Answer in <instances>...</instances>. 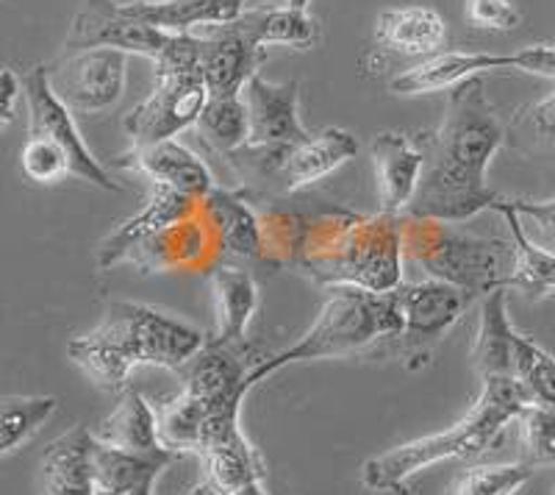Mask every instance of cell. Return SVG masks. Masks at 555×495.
Listing matches in <instances>:
<instances>
[{
    "instance_id": "2e32d148",
    "label": "cell",
    "mask_w": 555,
    "mask_h": 495,
    "mask_svg": "<svg viewBox=\"0 0 555 495\" xmlns=\"http://www.w3.org/2000/svg\"><path fill=\"white\" fill-rule=\"evenodd\" d=\"M201 206L220 259H264V226L245 190L217 187L203 198Z\"/></svg>"
},
{
    "instance_id": "3957f363",
    "label": "cell",
    "mask_w": 555,
    "mask_h": 495,
    "mask_svg": "<svg viewBox=\"0 0 555 495\" xmlns=\"http://www.w3.org/2000/svg\"><path fill=\"white\" fill-rule=\"evenodd\" d=\"M206 340L197 326L172 318L156 306L112 301L95 329L69 340L67 356L98 388L120 393L133 368L153 365L183 370Z\"/></svg>"
},
{
    "instance_id": "7402d4cb",
    "label": "cell",
    "mask_w": 555,
    "mask_h": 495,
    "mask_svg": "<svg viewBox=\"0 0 555 495\" xmlns=\"http://www.w3.org/2000/svg\"><path fill=\"white\" fill-rule=\"evenodd\" d=\"M514 340L517 329L508 320V290L489 292L480 299L478 331L473 340V365L480 381L514 376Z\"/></svg>"
},
{
    "instance_id": "7a4b0ae2",
    "label": "cell",
    "mask_w": 555,
    "mask_h": 495,
    "mask_svg": "<svg viewBox=\"0 0 555 495\" xmlns=\"http://www.w3.org/2000/svg\"><path fill=\"white\" fill-rule=\"evenodd\" d=\"M508 123L489 101L483 78H469L450 92L439 128L420 137L425 170L409 217L464 223L492 210L498 192L486 185L494 153L505 145Z\"/></svg>"
},
{
    "instance_id": "ac0fdd59",
    "label": "cell",
    "mask_w": 555,
    "mask_h": 495,
    "mask_svg": "<svg viewBox=\"0 0 555 495\" xmlns=\"http://www.w3.org/2000/svg\"><path fill=\"white\" fill-rule=\"evenodd\" d=\"M128 262L137 265L142 274H162V270H176V267H183V270L217 267L220 251H217L215 234H211L206 217H203V206L190 220L176 223L162 234L142 242L128 256Z\"/></svg>"
},
{
    "instance_id": "ffe728a7",
    "label": "cell",
    "mask_w": 555,
    "mask_h": 495,
    "mask_svg": "<svg viewBox=\"0 0 555 495\" xmlns=\"http://www.w3.org/2000/svg\"><path fill=\"white\" fill-rule=\"evenodd\" d=\"M117 165L147 176L153 181V187L176 190L181 195L197 198V201H203L208 192L217 190L215 173L208 170V165L195 151H190V148L178 140L131 148L126 156H120Z\"/></svg>"
},
{
    "instance_id": "4316f807",
    "label": "cell",
    "mask_w": 555,
    "mask_h": 495,
    "mask_svg": "<svg viewBox=\"0 0 555 495\" xmlns=\"http://www.w3.org/2000/svg\"><path fill=\"white\" fill-rule=\"evenodd\" d=\"M375 39L403 56H425L439 51L448 39L444 17L430 7L386 9L375 23Z\"/></svg>"
},
{
    "instance_id": "8d00e7d4",
    "label": "cell",
    "mask_w": 555,
    "mask_h": 495,
    "mask_svg": "<svg viewBox=\"0 0 555 495\" xmlns=\"http://www.w3.org/2000/svg\"><path fill=\"white\" fill-rule=\"evenodd\" d=\"M522 429L525 462L555 465V409L542 404H528L517 418Z\"/></svg>"
},
{
    "instance_id": "9c48e42d",
    "label": "cell",
    "mask_w": 555,
    "mask_h": 495,
    "mask_svg": "<svg viewBox=\"0 0 555 495\" xmlns=\"http://www.w3.org/2000/svg\"><path fill=\"white\" fill-rule=\"evenodd\" d=\"M395 299H398L403 329L389 343L409 368H423L425 359H430L436 345L459 323L469 304L467 292L439 279L414 281V284L403 281L395 290Z\"/></svg>"
},
{
    "instance_id": "ee69618b",
    "label": "cell",
    "mask_w": 555,
    "mask_h": 495,
    "mask_svg": "<svg viewBox=\"0 0 555 495\" xmlns=\"http://www.w3.org/2000/svg\"><path fill=\"white\" fill-rule=\"evenodd\" d=\"M286 3L295 9H309V0H286Z\"/></svg>"
},
{
    "instance_id": "7c38bea8",
    "label": "cell",
    "mask_w": 555,
    "mask_h": 495,
    "mask_svg": "<svg viewBox=\"0 0 555 495\" xmlns=\"http://www.w3.org/2000/svg\"><path fill=\"white\" fill-rule=\"evenodd\" d=\"M23 84H26L28 103V137H42V140L62 148L67 153L69 165H73V176L76 178H81V181H87V185L98 187L103 192H120L122 187L117 181H112L106 167L83 145L76 120L69 115V109L53 92L51 78H48V64H37L34 71H28L23 76Z\"/></svg>"
},
{
    "instance_id": "8fae6325",
    "label": "cell",
    "mask_w": 555,
    "mask_h": 495,
    "mask_svg": "<svg viewBox=\"0 0 555 495\" xmlns=\"http://www.w3.org/2000/svg\"><path fill=\"white\" fill-rule=\"evenodd\" d=\"M176 37L178 34L162 31L147 26L145 20L133 17L126 3L120 7L114 0H87L81 12L73 17V26L64 39V53L112 48V51L137 53L156 64L170 51Z\"/></svg>"
},
{
    "instance_id": "83f0119b",
    "label": "cell",
    "mask_w": 555,
    "mask_h": 495,
    "mask_svg": "<svg viewBox=\"0 0 555 495\" xmlns=\"http://www.w3.org/2000/svg\"><path fill=\"white\" fill-rule=\"evenodd\" d=\"M92 434H95V440H101V443L112 445V448H122V452H170V448H165L162 437H158L156 407L147 404L137 390H126L120 404L114 407V412L108 415V418H103Z\"/></svg>"
},
{
    "instance_id": "f546056e",
    "label": "cell",
    "mask_w": 555,
    "mask_h": 495,
    "mask_svg": "<svg viewBox=\"0 0 555 495\" xmlns=\"http://www.w3.org/2000/svg\"><path fill=\"white\" fill-rule=\"evenodd\" d=\"M201 459L206 462V479L220 490V495L240 493L247 484L261 482L267 473L264 459L247 434L208 448Z\"/></svg>"
},
{
    "instance_id": "603a6c76",
    "label": "cell",
    "mask_w": 555,
    "mask_h": 495,
    "mask_svg": "<svg viewBox=\"0 0 555 495\" xmlns=\"http://www.w3.org/2000/svg\"><path fill=\"white\" fill-rule=\"evenodd\" d=\"M181 454L158 452V454H133L122 448L101 443L92 434L89 443V459H92V477L98 490L122 493V490H153L158 473L172 465Z\"/></svg>"
},
{
    "instance_id": "cb8c5ba5",
    "label": "cell",
    "mask_w": 555,
    "mask_h": 495,
    "mask_svg": "<svg viewBox=\"0 0 555 495\" xmlns=\"http://www.w3.org/2000/svg\"><path fill=\"white\" fill-rule=\"evenodd\" d=\"M133 17L170 34H190L197 26H228L245 12V0H139L126 3Z\"/></svg>"
},
{
    "instance_id": "74e56055",
    "label": "cell",
    "mask_w": 555,
    "mask_h": 495,
    "mask_svg": "<svg viewBox=\"0 0 555 495\" xmlns=\"http://www.w3.org/2000/svg\"><path fill=\"white\" fill-rule=\"evenodd\" d=\"M505 204L517 212L525 234L537 245L555 251V198L550 201H530V198H505Z\"/></svg>"
},
{
    "instance_id": "30bf717a",
    "label": "cell",
    "mask_w": 555,
    "mask_h": 495,
    "mask_svg": "<svg viewBox=\"0 0 555 495\" xmlns=\"http://www.w3.org/2000/svg\"><path fill=\"white\" fill-rule=\"evenodd\" d=\"M500 71H519L555 81V45H530L517 53H436L391 78L389 89L395 96H428V92L455 89L483 73Z\"/></svg>"
},
{
    "instance_id": "5bb4252c",
    "label": "cell",
    "mask_w": 555,
    "mask_h": 495,
    "mask_svg": "<svg viewBox=\"0 0 555 495\" xmlns=\"http://www.w3.org/2000/svg\"><path fill=\"white\" fill-rule=\"evenodd\" d=\"M242 101L247 109V145H292L309 140L300 120V84L267 81L259 73L247 81Z\"/></svg>"
},
{
    "instance_id": "ba28073f",
    "label": "cell",
    "mask_w": 555,
    "mask_h": 495,
    "mask_svg": "<svg viewBox=\"0 0 555 495\" xmlns=\"http://www.w3.org/2000/svg\"><path fill=\"white\" fill-rule=\"evenodd\" d=\"M208 84L201 67V37L178 34L170 51L156 62L151 96L126 115L131 148L176 140L183 128L197 126L208 103Z\"/></svg>"
},
{
    "instance_id": "ab89813d",
    "label": "cell",
    "mask_w": 555,
    "mask_h": 495,
    "mask_svg": "<svg viewBox=\"0 0 555 495\" xmlns=\"http://www.w3.org/2000/svg\"><path fill=\"white\" fill-rule=\"evenodd\" d=\"M0 92H3V106H0V128H9V123L17 115V101L26 96V84L12 67H3L0 73Z\"/></svg>"
},
{
    "instance_id": "4fadbf2b",
    "label": "cell",
    "mask_w": 555,
    "mask_h": 495,
    "mask_svg": "<svg viewBox=\"0 0 555 495\" xmlns=\"http://www.w3.org/2000/svg\"><path fill=\"white\" fill-rule=\"evenodd\" d=\"M128 53L112 48L64 53L59 62L48 64L53 92L69 112L95 115L106 112L126 92Z\"/></svg>"
},
{
    "instance_id": "44dd1931",
    "label": "cell",
    "mask_w": 555,
    "mask_h": 495,
    "mask_svg": "<svg viewBox=\"0 0 555 495\" xmlns=\"http://www.w3.org/2000/svg\"><path fill=\"white\" fill-rule=\"evenodd\" d=\"M89 443L92 432L76 426L44 448L39 459V495H98Z\"/></svg>"
},
{
    "instance_id": "f1b7e54d",
    "label": "cell",
    "mask_w": 555,
    "mask_h": 495,
    "mask_svg": "<svg viewBox=\"0 0 555 495\" xmlns=\"http://www.w3.org/2000/svg\"><path fill=\"white\" fill-rule=\"evenodd\" d=\"M236 26L247 34V39L270 48V45H286V48H311L320 39V26L311 17L309 9L284 7H256L245 9Z\"/></svg>"
},
{
    "instance_id": "1f68e13d",
    "label": "cell",
    "mask_w": 555,
    "mask_h": 495,
    "mask_svg": "<svg viewBox=\"0 0 555 495\" xmlns=\"http://www.w3.org/2000/svg\"><path fill=\"white\" fill-rule=\"evenodd\" d=\"M505 145L519 156L555 165V92L517 109V115L508 120Z\"/></svg>"
},
{
    "instance_id": "d590c367",
    "label": "cell",
    "mask_w": 555,
    "mask_h": 495,
    "mask_svg": "<svg viewBox=\"0 0 555 495\" xmlns=\"http://www.w3.org/2000/svg\"><path fill=\"white\" fill-rule=\"evenodd\" d=\"M533 479L530 462L475 465L461 470L450 495H517Z\"/></svg>"
},
{
    "instance_id": "836d02e7",
    "label": "cell",
    "mask_w": 555,
    "mask_h": 495,
    "mask_svg": "<svg viewBox=\"0 0 555 495\" xmlns=\"http://www.w3.org/2000/svg\"><path fill=\"white\" fill-rule=\"evenodd\" d=\"M197 131H201L203 142L215 153H220V156H228V153L247 145L250 123H247V109L242 96L208 98L201 120H197Z\"/></svg>"
},
{
    "instance_id": "4dcf8cb0",
    "label": "cell",
    "mask_w": 555,
    "mask_h": 495,
    "mask_svg": "<svg viewBox=\"0 0 555 495\" xmlns=\"http://www.w3.org/2000/svg\"><path fill=\"white\" fill-rule=\"evenodd\" d=\"M158 418V437L165 448L176 454H197L203 452V440H206L208 407L197 395L181 390L178 395L167 398L165 404H156Z\"/></svg>"
},
{
    "instance_id": "f35d334b",
    "label": "cell",
    "mask_w": 555,
    "mask_h": 495,
    "mask_svg": "<svg viewBox=\"0 0 555 495\" xmlns=\"http://www.w3.org/2000/svg\"><path fill=\"white\" fill-rule=\"evenodd\" d=\"M464 14L483 31H514L522 20L512 0H464Z\"/></svg>"
},
{
    "instance_id": "7bdbcfd3",
    "label": "cell",
    "mask_w": 555,
    "mask_h": 495,
    "mask_svg": "<svg viewBox=\"0 0 555 495\" xmlns=\"http://www.w3.org/2000/svg\"><path fill=\"white\" fill-rule=\"evenodd\" d=\"M98 495H153V490H122V493H108V490H98Z\"/></svg>"
},
{
    "instance_id": "e0dca14e",
    "label": "cell",
    "mask_w": 555,
    "mask_h": 495,
    "mask_svg": "<svg viewBox=\"0 0 555 495\" xmlns=\"http://www.w3.org/2000/svg\"><path fill=\"white\" fill-rule=\"evenodd\" d=\"M370 156H373L375 181H378L380 212H389V215L409 212L425 170L423 142L409 134L380 131L370 142Z\"/></svg>"
},
{
    "instance_id": "6da1fadb",
    "label": "cell",
    "mask_w": 555,
    "mask_h": 495,
    "mask_svg": "<svg viewBox=\"0 0 555 495\" xmlns=\"http://www.w3.org/2000/svg\"><path fill=\"white\" fill-rule=\"evenodd\" d=\"M264 262L292 265L322 287L391 292L403 284V215H356L341 206L261 215Z\"/></svg>"
},
{
    "instance_id": "5b68a950",
    "label": "cell",
    "mask_w": 555,
    "mask_h": 495,
    "mask_svg": "<svg viewBox=\"0 0 555 495\" xmlns=\"http://www.w3.org/2000/svg\"><path fill=\"white\" fill-rule=\"evenodd\" d=\"M400 329H403V318H400L395 290L370 292L359 287H331L328 301L322 304L314 326L289 348L267 356L253 373V381L259 384L286 365L361 354L370 345L400 334Z\"/></svg>"
},
{
    "instance_id": "277c9868",
    "label": "cell",
    "mask_w": 555,
    "mask_h": 495,
    "mask_svg": "<svg viewBox=\"0 0 555 495\" xmlns=\"http://www.w3.org/2000/svg\"><path fill=\"white\" fill-rule=\"evenodd\" d=\"M528 404L533 401L522 381L514 376L480 381V395L467 418H461L444 432L395 445L389 452L366 459L361 468V484L373 493L409 495L411 479L430 465L444 459H467L492 448L505 426L517 420Z\"/></svg>"
},
{
    "instance_id": "d4e9b609",
    "label": "cell",
    "mask_w": 555,
    "mask_h": 495,
    "mask_svg": "<svg viewBox=\"0 0 555 495\" xmlns=\"http://www.w3.org/2000/svg\"><path fill=\"white\" fill-rule=\"evenodd\" d=\"M211 292L217 309V340L225 343H247V326L259 309V284L247 270L234 265L211 267Z\"/></svg>"
},
{
    "instance_id": "f6af8a7d",
    "label": "cell",
    "mask_w": 555,
    "mask_h": 495,
    "mask_svg": "<svg viewBox=\"0 0 555 495\" xmlns=\"http://www.w3.org/2000/svg\"><path fill=\"white\" fill-rule=\"evenodd\" d=\"M553 495H555V487H553Z\"/></svg>"
},
{
    "instance_id": "d6986e66",
    "label": "cell",
    "mask_w": 555,
    "mask_h": 495,
    "mask_svg": "<svg viewBox=\"0 0 555 495\" xmlns=\"http://www.w3.org/2000/svg\"><path fill=\"white\" fill-rule=\"evenodd\" d=\"M197 212H201V201L197 198L181 195V192L165 190V187H153V195L145 204V210L139 212V215L128 217L122 226H117L101 242V248H98V267L108 270V267L120 265V262H128V256L142 242L162 234V231L176 226V223L190 220Z\"/></svg>"
},
{
    "instance_id": "60d3db41",
    "label": "cell",
    "mask_w": 555,
    "mask_h": 495,
    "mask_svg": "<svg viewBox=\"0 0 555 495\" xmlns=\"http://www.w3.org/2000/svg\"><path fill=\"white\" fill-rule=\"evenodd\" d=\"M186 495H220V490H217L215 484H211V482H208V479H206V482L195 484V487H192Z\"/></svg>"
},
{
    "instance_id": "d6a6232c",
    "label": "cell",
    "mask_w": 555,
    "mask_h": 495,
    "mask_svg": "<svg viewBox=\"0 0 555 495\" xmlns=\"http://www.w3.org/2000/svg\"><path fill=\"white\" fill-rule=\"evenodd\" d=\"M59 409L56 395H7L0 401V454L26 445Z\"/></svg>"
},
{
    "instance_id": "e575fe53",
    "label": "cell",
    "mask_w": 555,
    "mask_h": 495,
    "mask_svg": "<svg viewBox=\"0 0 555 495\" xmlns=\"http://www.w3.org/2000/svg\"><path fill=\"white\" fill-rule=\"evenodd\" d=\"M514 373L533 404L555 409V356L519 331L514 340Z\"/></svg>"
},
{
    "instance_id": "b9f144b4",
    "label": "cell",
    "mask_w": 555,
    "mask_h": 495,
    "mask_svg": "<svg viewBox=\"0 0 555 495\" xmlns=\"http://www.w3.org/2000/svg\"><path fill=\"white\" fill-rule=\"evenodd\" d=\"M234 495H267V493H264V487H261V482H253V484H247V487H242L240 493H234Z\"/></svg>"
},
{
    "instance_id": "52a82bcc",
    "label": "cell",
    "mask_w": 555,
    "mask_h": 495,
    "mask_svg": "<svg viewBox=\"0 0 555 495\" xmlns=\"http://www.w3.org/2000/svg\"><path fill=\"white\" fill-rule=\"evenodd\" d=\"M356 153L359 140L353 134L345 128H325L292 145H242L225 160L245 185L242 190L247 195L284 201L350 162Z\"/></svg>"
},
{
    "instance_id": "8992f818",
    "label": "cell",
    "mask_w": 555,
    "mask_h": 495,
    "mask_svg": "<svg viewBox=\"0 0 555 495\" xmlns=\"http://www.w3.org/2000/svg\"><path fill=\"white\" fill-rule=\"evenodd\" d=\"M403 251L423 267L428 279L448 281L473 299L508 284L514 270V242L480 237L459 223L403 217ZM508 290V287H505Z\"/></svg>"
},
{
    "instance_id": "9a60e30c",
    "label": "cell",
    "mask_w": 555,
    "mask_h": 495,
    "mask_svg": "<svg viewBox=\"0 0 555 495\" xmlns=\"http://www.w3.org/2000/svg\"><path fill=\"white\" fill-rule=\"evenodd\" d=\"M264 62L267 51L247 39L236 20L201 37V67L211 98H240Z\"/></svg>"
},
{
    "instance_id": "484cf974",
    "label": "cell",
    "mask_w": 555,
    "mask_h": 495,
    "mask_svg": "<svg viewBox=\"0 0 555 495\" xmlns=\"http://www.w3.org/2000/svg\"><path fill=\"white\" fill-rule=\"evenodd\" d=\"M492 212H498L503 217L514 242V270L505 287L522 292L528 301H542L547 295H555V251L537 245V242L525 234L517 212L505 204L503 195L494 201Z\"/></svg>"
}]
</instances>
